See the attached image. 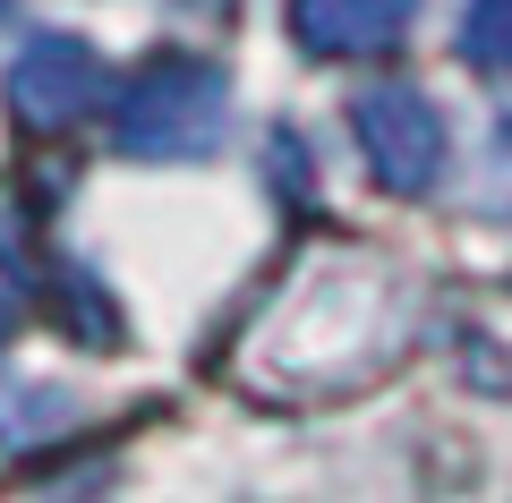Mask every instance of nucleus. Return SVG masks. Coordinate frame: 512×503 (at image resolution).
I'll return each mask as SVG.
<instances>
[{
    "label": "nucleus",
    "mask_w": 512,
    "mask_h": 503,
    "mask_svg": "<svg viewBox=\"0 0 512 503\" xmlns=\"http://www.w3.org/2000/svg\"><path fill=\"white\" fill-rule=\"evenodd\" d=\"M103 103V52L77 35H35L18 60H9V111H18L35 137H60V128H77L86 111Z\"/></svg>",
    "instance_id": "obj_3"
},
{
    "label": "nucleus",
    "mask_w": 512,
    "mask_h": 503,
    "mask_svg": "<svg viewBox=\"0 0 512 503\" xmlns=\"http://www.w3.org/2000/svg\"><path fill=\"white\" fill-rule=\"evenodd\" d=\"M222 111H231V77L214 60L154 52L111 94V145L137 154V162H197L222 145Z\"/></svg>",
    "instance_id": "obj_1"
},
{
    "label": "nucleus",
    "mask_w": 512,
    "mask_h": 503,
    "mask_svg": "<svg viewBox=\"0 0 512 503\" xmlns=\"http://www.w3.org/2000/svg\"><path fill=\"white\" fill-rule=\"evenodd\" d=\"M419 18V0H291V43L316 60H367V52H393Z\"/></svg>",
    "instance_id": "obj_4"
},
{
    "label": "nucleus",
    "mask_w": 512,
    "mask_h": 503,
    "mask_svg": "<svg viewBox=\"0 0 512 503\" xmlns=\"http://www.w3.org/2000/svg\"><path fill=\"white\" fill-rule=\"evenodd\" d=\"M52 316L69 324V342H86V350H120V307L103 299V282H94L77 256H60V265H52Z\"/></svg>",
    "instance_id": "obj_5"
},
{
    "label": "nucleus",
    "mask_w": 512,
    "mask_h": 503,
    "mask_svg": "<svg viewBox=\"0 0 512 503\" xmlns=\"http://www.w3.org/2000/svg\"><path fill=\"white\" fill-rule=\"evenodd\" d=\"M461 60H470V69H512V0H470Z\"/></svg>",
    "instance_id": "obj_6"
},
{
    "label": "nucleus",
    "mask_w": 512,
    "mask_h": 503,
    "mask_svg": "<svg viewBox=\"0 0 512 503\" xmlns=\"http://www.w3.org/2000/svg\"><path fill=\"white\" fill-rule=\"evenodd\" d=\"M350 128H359V154L393 197H427L444 180V111L427 103L410 77H384L350 103Z\"/></svg>",
    "instance_id": "obj_2"
},
{
    "label": "nucleus",
    "mask_w": 512,
    "mask_h": 503,
    "mask_svg": "<svg viewBox=\"0 0 512 503\" xmlns=\"http://www.w3.org/2000/svg\"><path fill=\"white\" fill-rule=\"evenodd\" d=\"M0 18H9V0H0Z\"/></svg>",
    "instance_id": "obj_7"
}]
</instances>
